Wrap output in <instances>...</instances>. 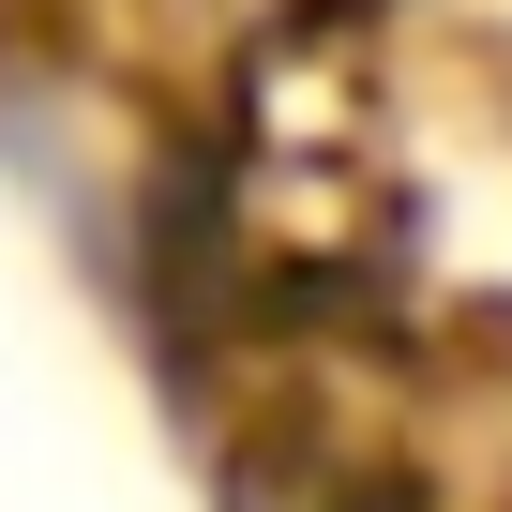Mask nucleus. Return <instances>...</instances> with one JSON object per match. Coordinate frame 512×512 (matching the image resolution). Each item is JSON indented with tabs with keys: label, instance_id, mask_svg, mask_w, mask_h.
<instances>
[]
</instances>
